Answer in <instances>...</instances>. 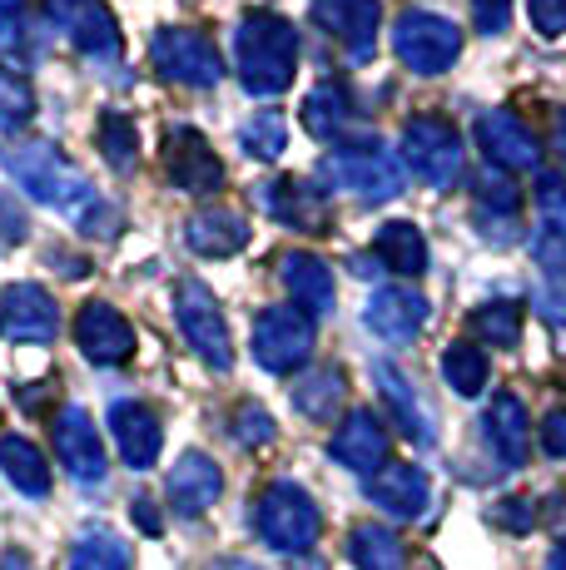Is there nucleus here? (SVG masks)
Returning <instances> with one entry per match:
<instances>
[{
	"instance_id": "nucleus-1",
	"label": "nucleus",
	"mask_w": 566,
	"mask_h": 570,
	"mask_svg": "<svg viewBox=\"0 0 566 570\" xmlns=\"http://www.w3.org/2000/svg\"><path fill=\"white\" fill-rule=\"evenodd\" d=\"M0 169H6L36 204H46V208H56L60 218H70L80 234H90V238L119 234V208L105 199L56 145H46V139L6 145L0 149Z\"/></svg>"
},
{
	"instance_id": "nucleus-7",
	"label": "nucleus",
	"mask_w": 566,
	"mask_h": 570,
	"mask_svg": "<svg viewBox=\"0 0 566 570\" xmlns=\"http://www.w3.org/2000/svg\"><path fill=\"white\" fill-rule=\"evenodd\" d=\"M149 65L169 85H184V90H214L224 80L219 46L204 30H189V26H159L155 40H149Z\"/></svg>"
},
{
	"instance_id": "nucleus-54",
	"label": "nucleus",
	"mask_w": 566,
	"mask_h": 570,
	"mask_svg": "<svg viewBox=\"0 0 566 570\" xmlns=\"http://www.w3.org/2000/svg\"><path fill=\"white\" fill-rule=\"evenodd\" d=\"M0 327H6V323H0Z\"/></svg>"
},
{
	"instance_id": "nucleus-32",
	"label": "nucleus",
	"mask_w": 566,
	"mask_h": 570,
	"mask_svg": "<svg viewBox=\"0 0 566 570\" xmlns=\"http://www.w3.org/2000/svg\"><path fill=\"white\" fill-rule=\"evenodd\" d=\"M348 561H353V570H402L408 551L383 521H363L348 531Z\"/></svg>"
},
{
	"instance_id": "nucleus-12",
	"label": "nucleus",
	"mask_w": 566,
	"mask_h": 570,
	"mask_svg": "<svg viewBox=\"0 0 566 570\" xmlns=\"http://www.w3.org/2000/svg\"><path fill=\"white\" fill-rule=\"evenodd\" d=\"M254 204L264 208L274 224L299 228V234H329L333 228L329 194L309 179H264V184H254Z\"/></svg>"
},
{
	"instance_id": "nucleus-33",
	"label": "nucleus",
	"mask_w": 566,
	"mask_h": 570,
	"mask_svg": "<svg viewBox=\"0 0 566 570\" xmlns=\"http://www.w3.org/2000/svg\"><path fill=\"white\" fill-rule=\"evenodd\" d=\"M467 327H472V337L482 347H511L521 343V303L517 298H492V303H477L472 317H467Z\"/></svg>"
},
{
	"instance_id": "nucleus-37",
	"label": "nucleus",
	"mask_w": 566,
	"mask_h": 570,
	"mask_svg": "<svg viewBox=\"0 0 566 570\" xmlns=\"http://www.w3.org/2000/svg\"><path fill=\"white\" fill-rule=\"evenodd\" d=\"M30 119H36V90H30V80L16 70V65L0 60V129L16 135V129H26Z\"/></svg>"
},
{
	"instance_id": "nucleus-52",
	"label": "nucleus",
	"mask_w": 566,
	"mask_h": 570,
	"mask_svg": "<svg viewBox=\"0 0 566 570\" xmlns=\"http://www.w3.org/2000/svg\"><path fill=\"white\" fill-rule=\"evenodd\" d=\"M26 10V0H0V16H20Z\"/></svg>"
},
{
	"instance_id": "nucleus-30",
	"label": "nucleus",
	"mask_w": 566,
	"mask_h": 570,
	"mask_svg": "<svg viewBox=\"0 0 566 570\" xmlns=\"http://www.w3.org/2000/svg\"><path fill=\"white\" fill-rule=\"evenodd\" d=\"M70 40H75V50L90 55L95 65H115L119 50H125L115 16L100 0H80V10H75V20H70Z\"/></svg>"
},
{
	"instance_id": "nucleus-17",
	"label": "nucleus",
	"mask_w": 566,
	"mask_h": 570,
	"mask_svg": "<svg viewBox=\"0 0 566 570\" xmlns=\"http://www.w3.org/2000/svg\"><path fill=\"white\" fill-rule=\"evenodd\" d=\"M373 382H378V397H383L388 422H393L412 446L432 452V446H438V422H432V412L422 407L418 387H412V382L402 377V372H398L393 363H373Z\"/></svg>"
},
{
	"instance_id": "nucleus-27",
	"label": "nucleus",
	"mask_w": 566,
	"mask_h": 570,
	"mask_svg": "<svg viewBox=\"0 0 566 570\" xmlns=\"http://www.w3.org/2000/svg\"><path fill=\"white\" fill-rule=\"evenodd\" d=\"M373 254L388 273H398V278H422V273H428V238H422V228L408 224V218H388V224L378 228Z\"/></svg>"
},
{
	"instance_id": "nucleus-16",
	"label": "nucleus",
	"mask_w": 566,
	"mask_h": 570,
	"mask_svg": "<svg viewBox=\"0 0 566 570\" xmlns=\"http://www.w3.org/2000/svg\"><path fill=\"white\" fill-rule=\"evenodd\" d=\"M428 317H432V303L422 298L418 288H402V283L378 288L373 298H368V308H363L368 333L383 337V343H412V337L428 327Z\"/></svg>"
},
{
	"instance_id": "nucleus-36",
	"label": "nucleus",
	"mask_w": 566,
	"mask_h": 570,
	"mask_svg": "<svg viewBox=\"0 0 566 570\" xmlns=\"http://www.w3.org/2000/svg\"><path fill=\"white\" fill-rule=\"evenodd\" d=\"M65 570H135V556H129V546L119 541L110 531H90L75 541L70 551V566Z\"/></svg>"
},
{
	"instance_id": "nucleus-18",
	"label": "nucleus",
	"mask_w": 566,
	"mask_h": 570,
	"mask_svg": "<svg viewBox=\"0 0 566 570\" xmlns=\"http://www.w3.org/2000/svg\"><path fill=\"white\" fill-rule=\"evenodd\" d=\"M0 323L16 343H56L60 308L50 298V288H40V283H10L0 293Z\"/></svg>"
},
{
	"instance_id": "nucleus-49",
	"label": "nucleus",
	"mask_w": 566,
	"mask_h": 570,
	"mask_svg": "<svg viewBox=\"0 0 566 570\" xmlns=\"http://www.w3.org/2000/svg\"><path fill=\"white\" fill-rule=\"evenodd\" d=\"M209 570H264V566H254V561H244V556H224V561H214Z\"/></svg>"
},
{
	"instance_id": "nucleus-23",
	"label": "nucleus",
	"mask_w": 566,
	"mask_h": 570,
	"mask_svg": "<svg viewBox=\"0 0 566 570\" xmlns=\"http://www.w3.org/2000/svg\"><path fill=\"white\" fill-rule=\"evenodd\" d=\"M110 436L119 446V456H125V466L135 471H149L159 462V452H165V426H159L155 407H145V402H115L110 407Z\"/></svg>"
},
{
	"instance_id": "nucleus-4",
	"label": "nucleus",
	"mask_w": 566,
	"mask_h": 570,
	"mask_svg": "<svg viewBox=\"0 0 566 570\" xmlns=\"http://www.w3.org/2000/svg\"><path fill=\"white\" fill-rule=\"evenodd\" d=\"M402 169H412L428 189H452L462 179V164H467V149H462V129L442 115H412L402 125Z\"/></svg>"
},
{
	"instance_id": "nucleus-8",
	"label": "nucleus",
	"mask_w": 566,
	"mask_h": 570,
	"mask_svg": "<svg viewBox=\"0 0 566 570\" xmlns=\"http://www.w3.org/2000/svg\"><path fill=\"white\" fill-rule=\"evenodd\" d=\"M393 50L412 75H442L462 55V26L438 10H402L393 20Z\"/></svg>"
},
{
	"instance_id": "nucleus-44",
	"label": "nucleus",
	"mask_w": 566,
	"mask_h": 570,
	"mask_svg": "<svg viewBox=\"0 0 566 570\" xmlns=\"http://www.w3.org/2000/svg\"><path fill=\"white\" fill-rule=\"evenodd\" d=\"M472 26L482 36H502L511 26V0H472Z\"/></svg>"
},
{
	"instance_id": "nucleus-45",
	"label": "nucleus",
	"mask_w": 566,
	"mask_h": 570,
	"mask_svg": "<svg viewBox=\"0 0 566 570\" xmlns=\"http://www.w3.org/2000/svg\"><path fill=\"white\" fill-rule=\"evenodd\" d=\"M541 452H547V456H566V407L541 416Z\"/></svg>"
},
{
	"instance_id": "nucleus-22",
	"label": "nucleus",
	"mask_w": 566,
	"mask_h": 570,
	"mask_svg": "<svg viewBox=\"0 0 566 570\" xmlns=\"http://www.w3.org/2000/svg\"><path fill=\"white\" fill-rule=\"evenodd\" d=\"M482 436L492 446V456L511 471H521L531 462V416L521 407L517 392H497L482 412Z\"/></svg>"
},
{
	"instance_id": "nucleus-34",
	"label": "nucleus",
	"mask_w": 566,
	"mask_h": 570,
	"mask_svg": "<svg viewBox=\"0 0 566 570\" xmlns=\"http://www.w3.org/2000/svg\"><path fill=\"white\" fill-rule=\"evenodd\" d=\"M95 145H100V159L115 174H129L139 164V129L125 109H105L100 125H95Z\"/></svg>"
},
{
	"instance_id": "nucleus-26",
	"label": "nucleus",
	"mask_w": 566,
	"mask_h": 570,
	"mask_svg": "<svg viewBox=\"0 0 566 570\" xmlns=\"http://www.w3.org/2000/svg\"><path fill=\"white\" fill-rule=\"evenodd\" d=\"M184 244L199 258H234L248 248V218L238 208H199V214L184 218Z\"/></svg>"
},
{
	"instance_id": "nucleus-25",
	"label": "nucleus",
	"mask_w": 566,
	"mask_h": 570,
	"mask_svg": "<svg viewBox=\"0 0 566 570\" xmlns=\"http://www.w3.org/2000/svg\"><path fill=\"white\" fill-rule=\"evenodd\" d=\"M279 283L293 298V308H303L309 317H323L333 308V298H339V288H333V268L319 254H303V248L279 254Z\"/></svg>"
},
{
	"instance_id": "nucleus-3",
	"label": "nucleus",
	"mask_w": 566,
	"mask_h": 570,
	"mask_svg": "<svg viewBox=\"0 0 566 570\" xmlns=\"http://www.w3.org/2000/svg\"><path fill=\"white\" fill-rule=\"evenodd\" d=\"M319 179L329 184V189L353 194V199H363V204H388L402 194L408 169H402V159L388 145H378V139H343L339 149H329V155L319 159Z\"/></svg>"
},
{
	"instance_id": "nucleus-11",
	"label": "nucleus",
	"mask_w": 566,
	"mask_h": 570,
	"mask_svg": "<svg viewBox=\"0 0 566 570\" xmlns=\"http://www.w3.org/2000/svg\"><path fill=\"white\" fill-rule=\"evenodd\" d=\"M309 20L333 46H343L348 60H373L378 30H383V6L378 0H313Z\"/></svg>"
},
{
	"instance_id": "nucleus-43",
	"label": "nucleus",
	"mask_w": 566,
	"mask_h": 570,
	"mask_svg": "<svg viewBox=\"0 0 566 570\" xmlns=\"http://www.w3.org/2000/svg\"><path fill=\"white\" fill-rule=\"evenodd\" d=\"M527 16H531V30H537L541 40L566 36V0H527Z\"/></svg>"
},
{
	"instance_id": "nucleus-5",
	"label": "nucleus",
	"mask_w": 566,
	"mask_h": 570,
	"mask_svg": "<svg viewBox=\"0 0 566 570\" xmlns=\"http://www.w3.org/2000/svg\"><path fill=\"white\" fill-rule=\"evenodd\" d=\"M254 531L264 535V546H274L283 556L313 551V541H319V531H323L319 501L303 487H293V481H274V487H264L254 501Z\"/></svg>"
},
{
	"instance_id": "nucleus-41",
	"label": "nucleus",
	"mask_w": 566,
	"mask_h": 570,
	"mask_svg": "<svg viewBox=\"0 0 566 570\" xmlns=\"http://www.w3.org/2000/svg\"><path fill=\"white\" fill-rule=\"evenodd\" d=\"M492 521L502 525V531H511V535H531L537 531V521H541V507L537 501H527V497H507V501H497L492 507Z\"/></svg>"
},
{
	"instance_id": "nucleus-51",
	"label": "nucleus",
	"mask_w": 566,
	"mask_h": 570,
	"mask_svg": "<svg viewBox=\"0 0 566 570\" xmlns=\"http://www.w3.org/2000/svg\"><path fill=\"white\" fill-rule=\"evenodd\" d=\"M289 570H323V561H319V556H303V561H293Z\"/></svg>"
},
{
	"instance_id": "nucleus-6",
	"label": "nucleus",
	"mask_w": 566,
	"mask_h": 570,
	"mask_svg": "<svg viewBox=\"0 0 566 570\" xmlns=\"http://www.w3.org/2000/svg\"><path fill=\"white\" fill-rule=\"evenodd\" d=\"M174 323H179L184 343L194 347V357H199L204 367H214V372L234 367V337H228V317H224V308H219V298H214L209 283L184 278L179 288H174Z\"/></svg>"
},
{
	"instance_id": "nucleus-31",
	"label": "nucleus",
	"mask_w": 566,
	"mask_h": 570,
	"mask_svg": "<svg viewBox=\"0 0 566 570\" xmlns=\"http://www.w3.org/2000/svg\"><path fill=\"white\" fill-rule=\"evenodd\" d=\"M0 471L20 497H50V462L30 436H0Z\"/></svg>"
},
{
	"instance_id": "nucleus-35",
	"label": "nucleus",
	"mask_w": 566,
	"mask_h": 570,
	"mask_svg": "<svg viewBox=\"0 0 566 570\" xmlns=\"http://www.w3.org/2000/svg\"><path fill=\"white\" fill-rule=\"evenodd\" d=\"M442 377H448V387L457 397H482L487 392V377H492V363H487V353L477 343H448V353H442Z\"/></svg>"
},
{
	"instance_id": "nucleus-53",
	"label": "nucleus",
	"mask_w": 566,
	"mask_h": 570,
	"mask_svg": "<svg viewBox=\"0 0 566 570\" xmlns=\"http://www.w3.org/2000/svg\"><path fill=\"white\" fill-rule=\"evenodd\" d=\"M6 570H30V566H26V556H20V551H10L6 556Z\"/></svg>"
},
{
	"instance_id": "nucleus-28",
	"label": "nucleus",
	"mask_w": 566,
	"mask_h": 570,
	"mask_svg": "<svg viewBox=\"0 0 566 570\" xmlns=\"http://www.w3.org/2000/svg\"><path fill=\"white\" fill-rule=\"evenodd\" d=\"M343 402H348V372L323 363V367H309L293 387V412L309 416V422H333L343 416Z\"/></svg>"
},
{
	"instance_id": "nucleus-50",
	"label": "nucleus",
	"mask_w": 566,
	"mask_h": 570,
	"mask_svg": "<svg viewBox=\"0 0 566 570\" xmlns=\"http://www.w3.org/2000/svg\"><path fill=\"white\" fill-rule=\"evenodd\" d=\"M547 570H566V541H557V551H552V561Z\"/></svg>"
},
{
	"instance_id": "nucleus-15",
	"label": "nucleus",
	"mask_w": 566,
	"mask_h": 570,
	"mask_svg": "<svg viewBox=\"0 0 566 570\" xmlns=\"http://www.w3.org/2000/svg\"><path fill=\"white\" fill-rule=\"evenodd\" d=\"M477 149L487 155V169H502V174H521V169H537L541 164L537 135H531L511 109H487V115H477Z\"/></svg>"
},
{
	"instance_id": "nucleus-2",
	"label": "nucleus",
	"mask_w": 566,
	"mask_h": 570,
	"mask_svg": "<svg viewBox=\"0 0 566 570\" xmlns=\"http://www.w3.org/2000/svg\"><path fill=\"white\" fill-rule=\"evenodd\" d=\"M234 70L254 100H279L299 70V30L274 10H248L234 30Z\"/></svg>"
},
{
	"instance_id": "nucleus-24",
	"label": "nucleus",
	"mask_w": 566,
	"mask_h": 570,
	"mask_svg": "<svg viewBox=\"0 0 566 570\" xmlns=\"http://www.w3.org/2000/svg\"><path fill=\"white\" fill-rule=\"evenodd\" d=\"M517 208H521V189L507 179L502 169H487L472 189V218L482 228L487 244H517L521 224H517Z\"/></svg>"
},
{
	"instance_id": "nucleus-20",
	"label": "nucleus",
	"mask_w": 566,
	"mask_h": 570,
	"mask_svg": "<svg viewBox=\"0 0 566 570\" xmlns=\"http://www.w3.org/2000/svg\"><path fill=\"white\" fill-rule=\"evenodd\" d=\"M329 456L348 471H358V476H373V471L388 466V426L378 422V412L358 407L343 416V426L333 432L329 442Z\"/></svg>"
},
{
	"instance_id": "nucleus-21",
	"label": "nucleus",
	"mask_w": 566,
	"mask_h": 570,
	"mask_svg": "<svg viewBox=\"0 0 566 570\" xmlns=\"http://www.w3.org/2000/svg\"><path fill=\"white\" fill-rule=\"evenodd\" d=\"M165 497L179 517H204L224 497V471L209 452H184L165 476Z\"/></svg>"
},
{
	"instance_id": "nucleus-38",
	"label": "nucleus",
	"mask_w": 566,
	"mask_h": 570,
	"mask_svg": "<svg viewBox=\"0 0 566 570\" xmlns=\"http://www.w3.org/2000/svg\"><path fill=\"white\" fill-rule=\"evenodd\" d=\"M283 145H289V129H283L279 109H258L254 119L238 125V149H244L248 159H279Z\"/></svg>"
},
{
	"instance_id": "nucleus-46",
	"label": "nucleus",
	"mask_w": 566,
	"mask_h": 570,
	"mask_svg": "<svg viewBox=\"0 0 566 570\" xmlns=\"http://www.w3.org/2000/svg\"><path fill=\"white\" fill-rule=\"evenodd\" d=\"M129 517H135V525H139L145 535H159V531H165V521H159V511H155V501H149V497H135V501H129Z\"/></svg>"
},
{
	"instance_id": "nucleus-40",
	"label": "nucleus",
	"mask_w": 566,
	"mask_h": 570,
	"mask_svg": "<svg viewBox=\"0 0 566 570\" xmlns=\"http://www.w3.org/2000/svg\"><path fill=\"white\" fill-rule=\"evenodd\" d=\"M228 432H234V442H244V446H269L279 436V426H274V416H269L264 402H238L234 416H228Z\"/></svg>"
},
{
	"instance_id": "nucleus-39",
	"label": "nucleus",
	"mask_w": 566,
	"mask_h": 570,
	"mask_svg": "<svg viewBox=\"0 0 566 570\" xmlns=\"http://www.w3.org/2000/svg\"><path fill=\"white\" fill-rule=\"evenodd\" d=\"M531 258H537L547 273H566V214H537Z\"/></svg>"
},
{
	"instance_id": "nucleus-10",
	"label": "nucleus",
	"mask_w": 566,
	"mask_h": 570,
	"mask_svg": "<svg viewBox=\"0 0 566 570\" xmlns=\"http://www.w3.org/2000/svg\"><path fill=\"white\" fill-rule=\"evenodd\" d=\"M159 159H165L169 184L179 194H189V199H209V194H219L224 184H228L224 159L214 155L209 139H204L194 125L165 129V149H159Z\"/></svg>"
},
{
	"instance_id": "nucleus-14",
	"label": "nucleus",
	"mask_w": 566,
	"mask_h": 570,
	"mask_svg": "<svg viewBox=\"0 0 566 570\" xmlns=\"http://www.w3.org/2000/svg\"><path fill=\"white\" fill-rule=\"evenodd\" d=\"M75 347L95 367H125L135 357V327H129V317L115 303L95 298L75 313Z\"/></svg>"
},
{
	"instance_id": "nucleus-29",
	"label": "nucleus",
	"mask_w": 566,
	"mask_h": 570,
	"mask_svg": "<svg viewBox=\"0 0 566 570\" xmlns=\"http://www.w3.org/2000/svg\"><path fill=\"white\" fill-rule=\"evenodd\" d=\"M299 119H303V135H313V139H343V129L353 125V95H348L339 80L313 85V90L303 95Z\"/></svg>"
},
{
	"instance_id": "nucleus-13",
	"label": "nucleus",
	"mask_w": 566,
	"mask_h": 570,
	"mask_svg": "<svg viewBox=\"0 0 566 570\" xmlns=\"http://www.w3.org/2000/svg\"><path fill=\"white\" fill-rule=\"evenodd\" d=\"M50 436H56V456L65 466V476L80 481V487H100L110 462H105V442H100V426H95V416L85 407H60L56 412V426H50Z\"/></svg>"
},
{
	"instance_id": "nucleus-19",
	"label": "nucleus",
	"mask_w": 566,
	"mask_h": 570,
	"mask_svg": "<svg viewBox=\"0 0 566 570\" xmlns=\"http://www.w3.org/2000/svg\"><path fill=\"white\" fill-rule=\"evenodd\" d=\"M368 501L393 521H418L432 501V481H428V471L412 462H388L383 471L368 476Z\"/></svg>"
},
{
	"instance_id": "nucleus-47",
	"label": "nucleus",
	"mask_w": 566,
	"mask_h": 570,
	"mask_svg": "<svg viewBox=\"0 0 566 570\" xmlns=\"http://www.w3.org/2000/svg\"><path fill=\"white\" fill-rule=\"evenodd\" d=\"M547 145L557 149V155L566 159V105L552 109V119H547Z\"/></svg>"
},
{
	"instance_id": "nucleus-48",
	"label": "nucleus",
	"mask_w": 566,
	"mask_h": 570,
	"mask_svg": "<svg viewBox=\"0 0 566 570\" xmlns=\"http://www.w3.org/2000/svg\"><path fill=\"white\" fill-rule=\"evenodd\" d=\"M56 263H60V273H65V278H85V273H90V263H85V258H65V254H56Z\"/></svg>"
},
{
	"instance_id": "nucleus-9",
	"label": "nucleus",
	"mask_w": 566,
	"mask_h": 570,
	"mask_svg": "<svg viewBox=\"0 0 566 570\" xmlns=\"http://www.w3.org/2000/svg\"><path fill=\"white\" fill-rule=\"evenodd\" d=\"M313 317L303 308H293V303H274V308H264L254 317V337H248V347H254V363L264 372H274V377H289V372H299L303 363L313 357Z\"/></svg>"
},
{
	"instance_id": "nucleus-42",
	"label": "nucleus",
	"mask_w": 566,
	"mask_h": 570,
	"mask_svg": "<svg viewBox=\"0 0 566 570\" xmlns=\"http://www.w3.org/2000/svg\"><path fill=\"white\" fill-rule=\"evenodd\" d=\"M30 238V218H26V204L16 199L10 189H0V244H26Z\"/></svg>"
}]
</instances>
